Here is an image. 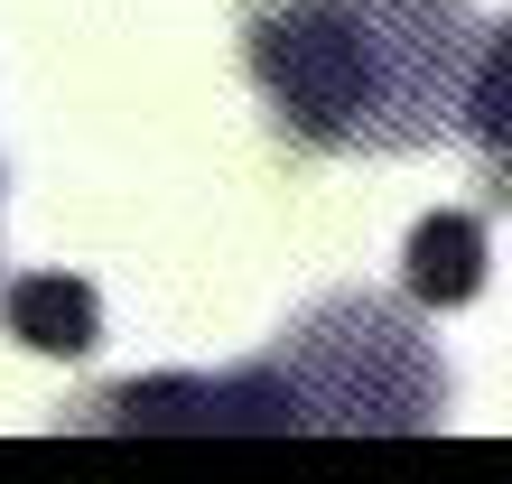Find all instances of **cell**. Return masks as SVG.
Segmentation results:
<instances>
[{"mask_svg":"<svg viewBox=\"0 0 512 484\" xmlns=\"http://www.w3.org/2000/svg\"><path fill=\"white\" fill-rule=\"evenodd\" d=\"M298 401V429H447V363L373 289H345L289 326V345L270 354Z\"/></svg>","mask_w":512,"mask_h":484,"instance_id":"cell-2","label":"cell"},{"mask_svg":"<svg viewBox=\"0 0 512 484\" xmlns=\"http://www.w3.org/2000/svg\"><path fill=\"white\" fill-rule=\"evenodd\" d=\"M485 261H494V242H485V215H429L410 233V252H401V289H410V308H466L475 289H485Z\"/></svg>","mask_w":512,"mask_h":484,"instance_id":"cell-5","label":"cell"},{"mask_svg":"<svg viewBox=\"0 0 512 484\" xmlns=\"http://www.w3.org/2000/svg\"><path fill=\"white\" fill-rule=\"evenodd\" d=\"M457 140H466L475 177H485V196L512 205V19H494L475 38V66L457 94Z\"/></svg>","mask_w":512,"mask_h":484,"instance_id":"cell-3","label":"cell"},{"mask_svg":"<svg viewBox=\"0 0 512 484\" xmlns=\"http://www.w3.org/2000/svg\"><path fill=\"white\" fill-rule=\"evenodd\" d=\"M0 326L28 345V354H94L103 345V298L94 280H66V270H19L10 289H0Z\"/></svg>","mask_w":512,"mask_h":484,"instance_id":"cell-4","label":"cell"},{"mask_svg":"<svg viewBox=\"0 0 512 484\" xmlns=\"http://www.w3.org/2000/svg\"><path fill=\"white\" fill-rule=\"evenodd\" d=\"M466 0H243V66L270 131L317 159H401L457 121Z\"/></svg>","mask_w":512,"mask_h":484,"instance_id":"cell-1","label":"cell"}]
</instances>
